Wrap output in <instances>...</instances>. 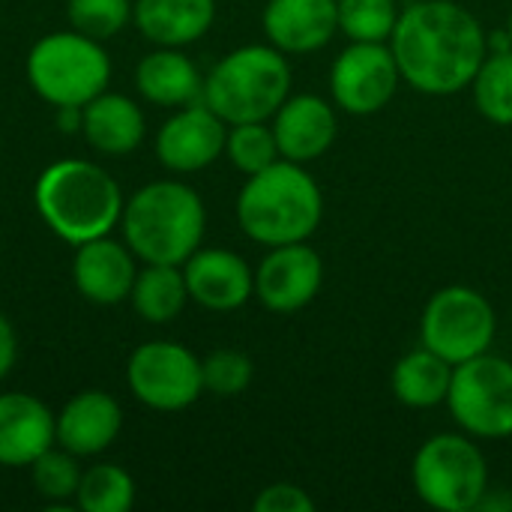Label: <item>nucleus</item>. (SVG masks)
Wrapping results in <instances>:
<instances>
[{
	"mask_svg": "<svg viewBox=\"0 0 512 512\" xmlns=\"http://www.w3.org/2000/svg\"><path fill=\"white\" fill-rule=\"evenodd\" d=\"M201 375H204L207 393L231 399V396H240L252 384L255 366L243 351L222 348V351H213L207 360H201Z\"/></svg>",
	"mask_w": 512,
	"mask_h": 512,
	"instance_id": "c756f323",
	"label": "nucleus"
},
{
	"mask_svg": "<svg viewBox=\"0 0 512 512\" xmlns=\"http://www.w3.org/2000/svg\"><path fill=\"white\" fill-rule=\"evenodd\" d=\"M72 276L84 300L99 306H114L129 300L138 270H135L132 249L117 240H108L105 234L78 246L72 261Z\"/></svg>",
	"mask_w": 512,
	"mask_h": 512,
	"instance_id": "f3484780",
	"label": "nucleus"
},
{
	"mask_svg": "<svg viewBox=\"0 0 512 512\" xmlns=\"http://www.w3.org/2000/svg\"><path fill=\"white\" fill-rule=\"evenodd\" d=\"M453 369L456 366L447 363L441 354L420 345L396 360L393 375H390L393 396L405 408H414V411H429V408L447 405Z\"/></svg>",
	"mask_w": 512,
	"mask_h": 512,
	"instance_id": "5701e85b",
	"label": "nucleus"
},
{
	"mask_svg": "<svg viewBox=\"0 0 512 512\" xmlns=\"http://www.w3.org/2000/svg\"><path fill=\"white\" fill-rule=\"evenodd\" d=\"M129 300L144 321L168 324L183 312V306L189 300L186 276L177 264H147L135 276Z\"/></svg>",
	"mask_w": 512,
	"mask_h": 512,
	"instance_id": "b1692460",
	"label": "nucleus"
},
{
	"mask_svg": "<svg viewBox=\"0 0 512 512\" xmlns=\"http://www.w3.org/2000/svg\"><path fill=\"white\" fill-rule=\"evenodd\" d=\"M471 90L477 111L489 123L512 126V48L486 54L483 66L471 81Z\"/></svg>",
	"mask_w": 512,
	"mask_h": 512,
	"instance_id": "393cba45",
	"label": "nucleus"
},
{
	"mask_svg": "<svg viewBox=\"0 0 512 512\" xmlns=\"http://www.w3.org/2000/svg\"><path fill=\"white\" fill-rule=\"evenodd\" d=\"M402 84L390 42H351L330 69L333 105L354 117L384 111Z\"/></svg>",
	"mask_w": 512,
	"mask_h": 512,
	"instance_id": "9b49d317",
	"label": "nucleus"
},
{
	"mask_svg": "<svg viewBox=\"0 0 512 512\" xmlns=\"http://www.w3.org/2000/svg\"><path fill=\"white\" fill-rule=\"evenodd\" d=\"M390 48L402 81L426 96H453L471 87L489 54V36L462 3L417 0L399 12Z\"/></svg>",
	"mask_w": 512,
	"mask_h": 512,
	"instance_id": "f257e3e1",
	"label": "nucleus"
},
{
	"mask_svg": "<svg viewBox=\"0 0 512 512\" xmlns=\"http://www.w3.org/2000/svg\"><path fill=\"white\" fill-rule=\"evenodd\" d=\"M339 6V30L351 42H390L399 3L396 0H336Z\"/></svg>",
	"mask_w": 512,
	"mask_h": 512,
	"instance_id": "bb28decb",
	"label": "nucleus"
},
{
	"mask_svg": "<svg viewBox=\"0 0 512 512\" xmlns=\"http://www.w3.org/2000/svg\"><path fill=\"white\" fill-rule=\"evenodd\" d=\"M138 93L162 108H183L204 102V78L198 66L177 48L147 54L135 69Z\"/></svg>",
	"mask_w": 512,
	"mask_h": 512,
	"instance_id": "aec40b11",
	"label": "nucleus"
},
{
	"mask_svg": "<svg viewBox=\"0 0 512 512\" xmlns=\"http://www.w3.org/2000/svg\"><path fill=\"white\" fill-rule=\"evenodd\" d=\"M324 219V195L306 165L276 159L249 174L237 195V222L243 234L267 249L309 240Z\"/></svg>",
	"mask_w": 512,
	"mask_h": 512,
	"instance_id": "f03ea898",
	"label": "nucleus"
},
{
	"mask_svg": "<svg viewBox=\"0 0 512 512\" xmlns=\"http://www.w3.org/2000/svg\"><path fill=\"white\" fill-rule=\"evenodd\" d=\"M57 444L72 456H96L114 444L123 426V414L114 396L102 390H84L63 405L54 417Z\"/></svg>",
	"mask_w": 512,
	"mask_h": 512,
	"instance_id": "6ab92c4d",
	"label": "nucleus"
},
{
	"mask_svg": "<svg viewBox=\"0 0 512 512\" xmlns=\"http://www.w3.org/2000/svg\"><path fill=\"white\" fill-rule=\"evenodd\" d=\"M255 512H315L312 495L297 483H273L255 498Z\"/></svg>",
	"mask_w": 512,
	"mask_h": 512,
	"instance_id": "2f4dec72",
	"label": "nucleus"
},
{
	"mask_svg": "<svg viewBox=\"0 0 512 512\" xmlns=\"http://www.w3.org/2000/svg\"><path fill=\"white\" fill-rule=\"evenodd\" d=\"M447 408L456 426L480 441L512 438V363L492 351L453 369Z\"/></svg>",
	"mask_w": 512,
	"mask_h": 512,
	"instance_id": "6e6552de",
	"label": "nucleus"
},
{
	"mask_svg": "<svg viewBox=\"0 0 512 512\" xmlns=\"http://www.w3.org/2000/svg\"><path fill=\"white\" fill-rule=\"evenodd\" d=\"M84 126V105H60L57 108V129L60 132H81Z\"/></svg>",
	"mask_w": 512,
	"mask_h": 512,
	"instance_id": "72a5a7b5",
	"label": "nucleus"
},
{
	"mask_svg": "<svg viewBox=\"0 0 512 512\" xmlns=\"http://www.w3.org/2000/svg\"><path fill=\"white\" fill-rule=\"evenodd\" d=\"M498 333V315L477 288L447 285L435 291L420 318V339L426 348L459 366L492 351Z\"/></svg>",
	"mask_w": 512,
	"mask_h": 512,
	"instance_id": "1a4fd4ad",
	"label": "nucleus"
},
{
	"mask_svg": "<svg viewBox=\"0 0 512 512\" xmlns=\"http://www.w3.org/2000/svg\"><path fill=\"white\" fill-rule=\"evenodd\" d=\"M129 390L153 411H183L204 393L201 360L177 342H147L126 366Z\"/></svg>",
	"mask_w": 512,
	"mask_h": 512,
	"instance_id": "9d476101",
	"label": "nucleus"
},
{
	"mask_svg": "<svg viewBox=\"0 0 512 512\" xmlns=\"http://www.w3.org/2000/svg\"><path fill=\"white\" fill-rule=\"evenodd\" d=\"M33 198L45 225L72 246L105 237L120 222L126 204L117 180L84 159L48 165L36 180Z\"/></svg>",
	"mask_w": 512,
	"mask_h": 512,
	"instance_id": "20e7f679",
	"label": "nucleus"
},
{
	"mask_svg": "<svg viewBox=\"0 0 512 512\" xmlns=\"http://www.w3.org/2000/svg\"><path fill=\"white\" fill-rule=\"evenodd\" d=\"M189 300L210 312H234L255 297V270L228 249H198L183 264Z\"/></svg>",
	"mask_w": 512,
	"mask_h": 512,
	"instance_id": "2eb2a0df",
	"label": "nucleus"
},
{
	"mask_svg": "<svg viewBox=\"0 0 512 512\" xmlns=\"http://www.w3.org/2000/svg\"><path fill=\"white\" fill-rule=\"evenodd\" d=\"M66 12H69V24L78 33L102 42L126 27L132 6L129 0H69Z\"/></svg>",
	"mask_w": 512,
	"mask_h": 512,
	"instance_id": "c85d7f7f",
	"label": "nucleus"
},
{
	"mask_svg": "<svg viewBox=\"0 0 512 512\" xmlns=\"http://www.w3.org/2000/svg\"><path fill=\"white\" fill-rule=\"evenodd\" d=\"M273 135H276L282 159H291L300 165L315 162L333 147L339 135L336 108L318 93L288 96L282 108L273 114Z\"/></svg>",
	"mask_w": 512,
	"mask_h": 512,
	"instance_id": "4468645a",
	"label": "nucleus"
},
{
	"mask_svg": "<svg viewBox=\"0 0 512 512\" xmlns=\"http://www.w3.org/2000/svg\"><path fill=\"white\" fill-rule=\"evenodd\" d=\"M18 357V342H15V330L6 321V315H0V381L9 375V369L15 366Z\"/></svg>",
	"mask_w": 512,
	"mask_h": 512,
	"instance_id": "473e14b6",
	"label": "nucleus"
},
{
	"mask_svg": "<svg viewBox=\"0 0 512 512\" xmlns=\"http://www.w3.org/2000/svg\"><path fill=\"white\" fill-rule=\"evenodd\" d=\"M123 237L144 264L183 267L201 249L207 210L201 195L180 180H156L123 204Z\"/></svg>",
	"mask_w": 512,
	"mask_h": 512,
	"instance_id": "7ed1b4c3",
	"label": "nucleus"
},
{
	"mask_svg": "<svg viewBox=\"0 0 512 512\" xmlns=\"http://www.w3.org/2000/svg\"><path fill=\"white\" fill-rule=\"evenodd\" d=\"M417 498L441 512H471L489 492V465L465 432H441L423 441L411 465Z\"/></svg>",
	"mask_w": 512,
	"mask_h": 512,
	"instance_id": "423d86ee",
	"label": "nucleus"
},
{
	"mask_svg": "<svg viewBox=\"0 0 512 512\" xmlns=\"http://www.w3.org/2000/svg\"><path fill=\"white\" fill-rule=\"evenodd\" d=\"M33 486L48 501H69L78 492L81 471L69 450H45L33 465Z\"/></svg>",
	"mask_w": 512,
	"mask_h": 512,
	"instance_id": "7c9ffc66",
	"label": "nucleus"
},
{
	"mask_svg": "<svg viewBox=\"0 0 512 512\" xmlns=\"http://www.w3.org/2000/svg\"><path fill=\"white\" fill-rule=\"evenodd\" d=\"M57 441L54 414L30 393L0 396V465H33Z\"/></svg>",
	"mask_w": 512,
	"mask_h": 512,
	"instance_id": "a211bd4d",
	"label": "nucleus"
},
{
	"mask_svg": "<svg viewBox=\"0 0 512 512\" xmlns=\"http://www.w3.org/2000/svg\"><path fill=\"white\" fill-rule=\"evenodd\" d=\"M81 132L93 150L105 156H126L144 138V114L129 96L99 93L84 105Z\"/></svg>",
	"mask_w": 512,
	"mask_h": 512,
	"instance_id": "4be33fe9",
	"label": "nucleus"
},
{
	"mask_svg": "<svg viewBox=\"0 0 512 512\" xmlns=\"http://www.w3.org/2000/svg\"><path fill=\"white\" fill-rule=\"evenodd\" d=\"M288 96L291 66L273 45L234 48L204 78V105H210L228 126L273 120Z\"/></svg>",
	"mask_w": 512,
	"mask_h": 512,
	"instance_id": "39448f33",
	"label": "nucleus"
},
{
	"mask_svg": "<svg viewBox=\"0 0 512 512\" xmlns=\"http://www.w3.org/2000/svg\"><path fill=\"white\" fill-rule=\"evenodd\" d=\"M225 156L231 159V165L237 171L258 174L267 165H273L279 156V144L273 135V126H267V120H255V123H234L228 126V138H225Z\"/></svg>",
	"mask_w": 512,
	"mask_h": 512,
	"instance_id": "cd10ccee",
	"label": "nucleus"
},
{
	"mask_svg": "<svg viewBox=\"0 0 512 512\" xmlns=\"http://www.w3.org/2000/svg\"><path fill=\"white\" fill-rule=\"evenodd\" d=\"M507 36H510V42H512V12H510V18H507Z\"/></svg>",
	"mask_w": 512,
	"mask_h": 512,
	"instance_id": "f704fd0d",
	"label": "nucleus"
},
{
	"mask_svg": "<svg viewBox=\"0 0 512 512\" xmlns=\"http://www.w3.org/2000/svg\"><path fill=\"white\" fill-rule=\"evenodd\" d=\"M261 24L282 54H312L339 33V6L336 0H270Z\"/></svg>",
	"mask_w": 512,
	"mask_h": 512,
	"instance_id": "dca6fc26",
	"label": "nucleus"
},
{
	"mask_svg": "<svg viewBox=\"0 0 512 512\" xmlns=\"http://www.w3.org/2000/svg\"><path fill=\"white\" fill-rule=\"evenodd\" d=\"M324 285L321 255L303 243L273 246L255 270V297L276 315L306 309Z\"/></svg>",
	"mask_w": 512,
	"mask_h": 512,
	"instance_id": "f8f14e48",
	"label": "nucleus"
},
{
	"mask_svg": "<svg viewBox=\"0 0 512 512\" xmlns=\"http://www.w3.org/2000/svg\"><path fill=\"white\" fill-rule=\"evenodd\" d=\"M216 21V0H138L135 24L138 30L162 45L180 48L198 42Z\"/></svg>",
	"mask_w": 512,
	"mask_h": 512,
	"instance_id": "412c9836",
	"label": "nucleus"
},
{
	"mask_svg": "<svg viewBox=\"0 0 512 512\" xmlns=\"http://www.w3.org/2000/svg\"><path fill=\"white\" fill-rule=\"evenodd\" d=\"M228 123L204 102L183 105L156 135V156L177 174H192L213 165L225 153Z\"/></svg>",
	"mask_w": 512,
	"mask_h": 512,
	"instance_id": "ddd939ff",
	"label": "nucleus"
},
{
	"mask_svg": "<svg viewBox=\"0 0 512 512\" xmlns=\"http://www.w3.org/2000/svg\"><path fill=\"white\" fill-rule=\"evenodd\" d=\"M75 498L84 512H129L135 504V483L120 465H93L81 474Z\"/></svg>",
	"mask_w": 512,
	"mask_h": 512,
	"instance_id": "a878e982",
	"label": "nucleus"
},
{
	"mask_svg": "<svg viewBox=\"0 0 512 512\" xmlns=\"http://www.w3.org/2000/svg\"><path fill=\"white\" fill-rule=\"evenodd\" d=\"M27 78L51 105H87L105 93L111 63L102 45L84 33H51L27 54Z\"/></svg>",
	"mask_w": 512,
	"mask_h": 512,
	"instance_id": "0eeeda50",
	"label": "nucleus"
}]
</instances>
